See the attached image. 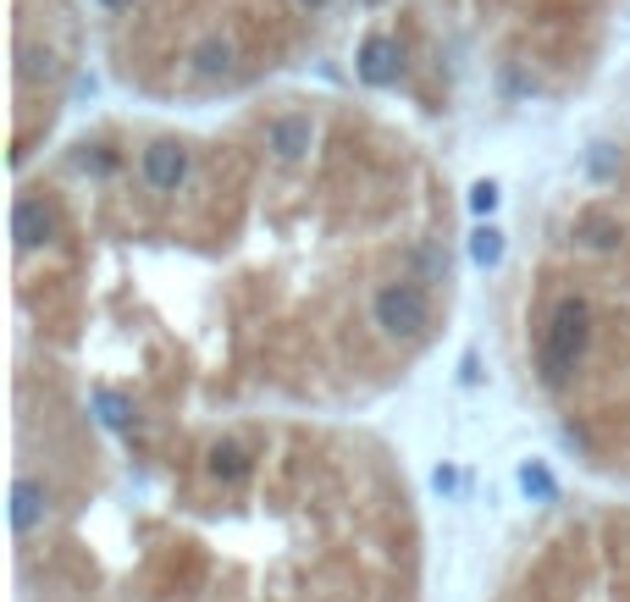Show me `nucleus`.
<instances>
[{"instance_id":"1","label":"nucleus","mask_w":630,"mask_h":602,"mask_svg":"<svg viewBox=\"0 0 630 602\" xmlns=\"http://www.w3.org/2000/svg\"><path fill=\"white\" fill-rule=\"evenodd\" d=\"M587 343H592V304L570 294V299L553 304V320H548V337H542V376L559 387L581 365Z\"/></svg>"},{"instance_id":"2","label":"nucleus","mask_w":630,"mask_h":602,"mask_svg":"<svg viewBox=\"0 0 630 602\" xmlns=\"http://www.w3.org/2000/svg\"><path fill=\"white\" fill-rule=\"evenodd\" d=\"M371 315H376V326L387 337H421L426 320H432V304H426V294L415 283H387V288H376Z\"/></svg>"},{"instance_id":"3","label":"nucleus","mask_w":630,"mask_h":602,"mask_svg":"<svg viewBox=\"0 0 630 602\" xmlns=\"http://www.w3.org/2000/svg\"><path fill=\"white\" fill-rule=\"evenodd\" d=\"M315 145V117L305 111H283V117H272L266 122V150L277 155L283 166H299Z\"/></svg>"},{"instance_id":"4","label":"nucleus","mask_w":630,"mask_h":602,"mask_svg":"<svg viewBox=\"0 0 630 602\" xmlns=\"http://www.w3.org/2000/svg\"><path fill=\"white\" fill-rule=\"evenodd\" d=\"M139 166H145V182H150L156 194H177V188L188 182V171H194V155L183 150L177 139H156Z\"/></svg>"},{"instance_id":"5","label":"nucleus","mask_w":630,"mask_h":602,"mask_svg":"<svg viewBox=\"0 0 630 602\" xmlns=\"http://www.w3.org/2000/svg\"><path fill=\"white\" fill-rule=\"evenodd\" d=\"M11 238H17V249H45L56 238V210L39 194H22L11 205Z\"/></svg>"},{"instance_id":"6","label":"nucleus","mask_w":630,"mask_h":602,"mask_svg":"<svg viewBox=\"0 0 630 602\" xmlns=\"http://www.w3.org/2000/svg\"><path fill=\"white\" fill-rule=\"evenodd\" d=\"M398 67H404V50H398V39H387V33H371V39L360 45V78H365L371 89H387V83H398Z\"/></svg>"},{"instance_id":"7","label":"nucleus","mask_w":630,"mask_h":602,"mask_svg":"<svg viewBox=\"0 0 630 602\" xmlns=\"http://www.w3.org/2000/svg\"><path fill=\"white\" fill-rule=\"evenodd\" d=\"M188 67L199 72V78H233V67H238V45L227 39V33H199L194 39V50H188Z\"/></svg>"},{"instance_id":"8","label":"nucleus","mask_w":630,"mask_h":602,"mask_svg":"<svg viewBox=\"0 0 630 602\" xmlns=\"http://www.w3.org/2000/svg\"><path fill=\"white\" fill-rule=\"evenodd\" d=\"M45 509H50V492H45V481H17L11 486V531H33V525H45Z\"/></svg>"},{"instance_id":"9","label":"nucleus","mask_w":630,"mask_h":602,"mask_svg":"<svg viewBox=\"0 0 630 602\" xmlns=\"http://www.w3.org/2000/svg\"><path fill=\"white\" fill-rule=\"evenodd\" d=\"M575 238H581V249L609 255V249H620V221H614L609 210H587V216L575 221Z\"/></svg>"},{"instance_id":"10","label":"nucleus","mask_w":630,"mask_h":602,"mask_svg":"<svg viewBox=\"0 0 630 602\" xmlns=\"http://www.w3.org/2000/svg\"><path fill=\"white\" fill-rule=\"evenodd\" d=\"M56 72H61V61H56L50 45H22V50H17V78H22V83H50Z\"/></svg>"},{"instance_id":"11","label":"nucleus","mask_w":630,"mask_h":602,"mask_svg":"<svg viewBox=\"0 0 630 602\" xmlns=\"http://www.w3.org/2000/svg\"><path fill=\"white\" fill-rule=\"evenodd\" d=\"M205 470H210L216 481H244V475H249V453L238 448V443H210Z\"/></svg>"},{"instance_id":"12","label":"nucleus","mask_w":630,"mask_h":602,"mask_svg":"<svg viewBox=\"0 0 630 602\" xmlns=\"http://www.w3.org/2000/svg\"><path fill=\"white\" fill-rule=\"evenodd\" d=\"M471 260L481 266V272H492V266L503 260V233H498V227H475L471 233Z\"/></svg>"},{"instance_id":"13","label":"nucleus","mask_w":630,"mask_h":602,"mask_svg":"<svg viewBox=\"0 0 630 602\" xmlns=\"http://www.w3.org/2000/svg\"><path fill=\"white\" fill-rule=\"evenodd\" d=\"M520 486H525V497H537V503H553L559 497V486H553V475H548V464H520Z\"/></svg>"},{"instance_id":"14","label":"nucleus","mask_w":630,"mask_h":602,"mask_svg":"<svg viewBox=\"0 0 630 602\" xmlns=\"http://www.w3.org/2000/svg\"><path fill=\"white\" fill-rule=\"evenodd\" d=\"M95 409H100V421H106L111 432H122V426H128V398H122V393L95 387Z\"/></svg>"},{"instance_id":"15","label":"nucleus","mask_w":630,"mask_h":602,"mask_svg":"<svg viewBox=\"0 0 630 602\" xmlns=\"http://www.w3.org/2000/svg\"><path fill=\"white\" fill-rule=\"evenodd\" d=\"M471 210H475V216H492V210H498V182H475V188H471Z\"/></svg>"},{"instance_id":"16","label":"nucleus","mask_w":630,"mask_h":602,"mask_svg":"<svg viewBox=\"0 0 630 602\" xmlns=\"http://www.w3.org/2000/svg\"><path fill=\"white\" fill-rule=\"evenodd\" d=\"M78 166H83V171H111L117 160H111V155H106V150H100V145H95V155H89V150L78 155Z\"/></svg>"},{"instance_id":"17","label":"nucleus","mask_w":630,"mask_h":602,"mask_svg":"<svg viewBox=\"0 0 630 602\" xmlns=\"http://www.w3.org/2000/svg\"><path fill=\"white\" fill-rule=\"evenodd\" d=\"M432 481H437V492H454V486H460V475H454V470H437Z\"/></svg>"},{"instance_id":"18","label":"nucleus","mask_w":630,"mask_h":602,"mask_svg":"<svg viewBox=\"0 0 630 602\" xmlns=\"http://www.w3.org/2000/svg\"><path fill=\"white\" fill-rule=\"evenodd\" d=\"M106 11H134V0H100Z\"/></svg>"},{"instance_id":"19","label":"nucleus","mask_w":630,"mask_h":602,"mask_svg":"<svg viewBox=\"0 0 630 602\" xmlns=\"http://www.w3.org/2000/svg\"><path fill=\"white\" fill-rule=\"evenodd\" d=\"M299 6H305V11H321V6H326V0H299Z\"/></svg>"}]
</instances>
